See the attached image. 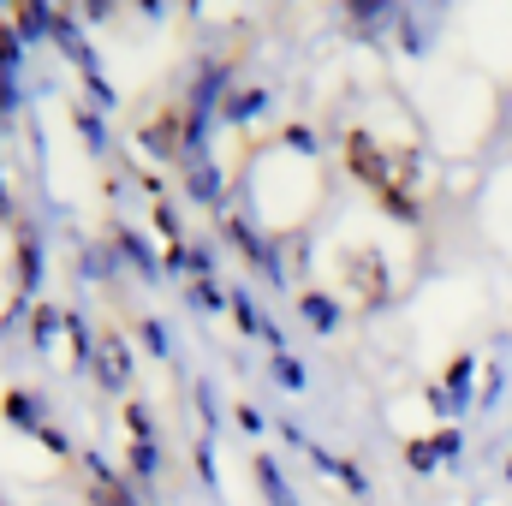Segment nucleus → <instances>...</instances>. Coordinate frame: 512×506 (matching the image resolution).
Instances as JSON below:
<instances>
[{
    "label": "nucleus",
    "instance_id": "nucleus-1",
    "mask_svg": "<svg viewBox=\"0 0 512 506\" xmlns=\"http://www.w3.org/2000/svg\"><path fill=\"white\" fill-rule=\"evenodd\" d=\"M346 167L376 191V203H382L387 215H399V221H411L417 215V197H411V167L387 149V143H376L370 131H352L346 137Z\"/></svg>",
    "mask_w": 512,
    "mask_h": 506
},
{
    "label": "nucleus",
    "instance_id": "nucleus-5",
    "mask_svg": "<svg viewBox=\"0 0 512 506\" xmlns=\"http://www.w3.org/2000/svg\"><path fill=\"white\" fill-rule=\"evenodd\" d=\"M435 447H447V453H453V435H441ZM411 465H423V471H429V447H411Z\"/></svg>",
    "mask_w": 512,
    "mask_h": 506
},
{
    "label": "nucleus",
    "instance_id": "nucleus-2",
    "mask_svg": "<svg viewBox=\"0 0 512 506\" xmlns=\"http://www.w3.org/2000/svg\"><path fill=\"white\" fill-rule=\"evenodd\" d=\"M90 358H96V376H102V387H126L131 381V352H126V340L114 334V328H102L96 340H90Z\"/></svg>",
    "mask_w": 512,
    "mask_h": 506
},
{
    "label": "nucleus",
    "instance_id": "nucleus-4",
    "mask_svg": "<svg viewBox=\"0 0 512 506\" xmlns=\"http://www.w3.org/2000/svg\"><path fill=\"white\" fill-rule=\"evenodd\" d=\"M304 310H310L322 328H334V304H322V298H304Z\"/></svg>",
    "mask_w": 512,
    "mask_h": 506
},
{
    "label": "nucleus",
    "instance_id": "nucleus-3",
    "mask_svg": "<svg viewBox=\"0 0 512 506\" xmlns=\"http://www.w3.org/2000/svg\"><path fill=\"white\" fill-rule=\"evenodd\" d=\"M84 501L90 506H137V495H131V483L120 471H108V465L90 459V471H84Z\"/></svg>",
    "mask_w": 512,
    "mask_h": 506
}]
</instances>
